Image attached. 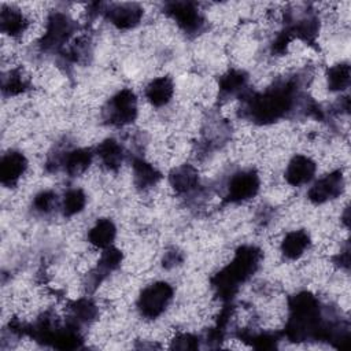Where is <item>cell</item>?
Here are the masks:
<instances>
[{"label": "cell", "mask_w": 351, "mask_h": 351, "mask_svg": "<svg viewBox=\"0 0 351 351\" xmlns=\"http://www.w3.org/2000/svg\"><path fill=\"white\" fill-rule=\"evenodd\" d=\"M262 252L255 245H243L236 252L228 266H225L214 278L213 287L222 300H230L259 267Z\"/></svg>", "instance_id": "1"}, {"label": "cell", "mask_w": 351, "mask_h": 351, "mask_svg": "<svg viewBox=\"0 0 351 351\" xmlns=\"http://www.w3.org/2000/svg\"><path fill=\"white\" fill-rule=\"evenodd\" d=\"M296 86L292 81H284L247 100V114L258 125H269L282 118L293 104Z\"/></svg>", "instance_id": "2"}, {"label": "cell", "mask_w": 351, "mask_h": 351, "mask_svg": "<svg viewBox=\"0 0 351 351\" xmlns=\"http://www.w3.org/2000/svg\"><path fill=\"white\" fill-rule=\"evenodd\" d=\"M174 296L173 287L166 281H155L143 288L137 298V310L141 317L155 319L170 306Z\"/></svg>", "instance_id": "3"}, {"label": "cell", "mask_w": 351, "mask_h": 351, "mask_svg": "<svg viewBox=\"0 0 351 351\" xmlns=\"http://www.w3.org/2000/svg\"><path fill=\"white\" fill-rule=\"evenodd\" d=\"M103 115L104 119L114 126H126L134 122L138 115V101L136 93L129 88L118 90L107 101Z\"/></svg>", "instance_id": "4"}, {"label": "cell", "mask_w": 351, "mask_h": 351, "mask_svg": "<svg viewBox=\"0 0 351 351\" xmlns=\"http://www.w3.org/2000/svg\"><path fill=\"white\" fill-rule=\"evenodd\" d=\"M74 30L75 23L67 14L53 11L47 18L44 33L40 38V47L44 51H58L69 41Z\"/></svg>", "instance_id": "5"}, {"label": "cell", "mask_w": 351, "mask_h": 351, "mask_svg": "<svg viewBox=\"0 0 351 351\" xmlns=\"http://www.w3.org/2000/svg\"><path fill=\"white\" fill-rule=\"evenodd\" d=\"M261 189V176L256 170H240L230 176L226 184V202L244 203L258 195Z\"/></svg>", "instance_id": "6"}, {"label": "cell", "mask_w": 351, "mask_h": 351, "mask_svg": "<svg viewBox=\"0 0 351 351\" xmlns=\"http://www.w3.org/2000/svg\"><path fill=\"white\" fill-rule=\"evenodd\" d=\"M177 26L188 34H197L204 29L206 19L197 5L189 1H174L166 4L165 11Z\"/></svg>", "instance_id": "7"}, {"label": "cell", "mask_w": 351, "mask_h": 351, "mask_svg": "<svg viewBox=\"0 0 351 351\" xmlns=\"http://www.w3.org/2000/svg\"><path fill=\"white\" fill-rule=\"evenodd\" d=\"M346 186L341 170H333L317 180L308 189L307 197L313 204H324L339 197Z\"/></svg>", "instance_id": "8"}, {"label": "cell", "mask_w": 351, "mask_h": 351, "mask_svg": "<svg viewBox=\"0 0 351 351\" xmlns=\"http://www.w3.org/2000/svg\"><path fill=\"white\" fill-rule=\"evenodd\" d=\"M106 19L119 30L136 27L144 15V10L137 3H117L103 8Z\"/></svg>", "instance_id": "9"}, {"label": "cell", "mask_w": 351, "mask_h": 351, "mask_svg": "<svg viewBox=\"0 0 351 351\" xmlns=\"http://www.w3.org/2000/svg\"><path fill=\"white\" fill-rule=\"evenodd\" d=\"M317 171V163L313 158L302 154L293 155L285 167L284 178L291 186H302L308 184Z\"/></svg>", "instance_id": "10"}, {"label": "cell", "mask_w": 351, "mask_h": 351, "mask_svg": "<svg viewBox=\"0 0 351 351\" xmlns=\"http://www.w3.org/2000/svg\"><path fill=\"white\" fill-rule=\"evenodd\" d=\"M29 167L27 158L23 152L10 149L1 156L0 162V180L4 186H14L25 176Z\"/></svg>", "instance_id": "11"}, {"label": "cell", "mask_w": 351, "mask_h": 351, "mask_svg": "<svg viewBox=\"0 0 351 351\" xmlns=\"http://www.w3.org/2000/svg\"><path fill=\"white\" fill-rule=\"evenodd\" d=\"M29 19L18 7L3 5L0 11V30L10 38L23 36L29 29Z\"/></svg>", "instance_id": "12"}, {"label": "cell", "mask_w": 351, "mask_h": 351, "mask_svg": "<svg viewBox=\"0 0 351 351\" xmlns=\"http://www.w3.org/2000/svg\"><path fill=\"white\" fill-rule=\"evenodd\" d=\"M93 158L95 151L90 148H74L66 151L60 158H58V163L70 177H77L89 169Z\"/></svg>", "instance_id": "13"}, {"label": "cell", "mask_w": 351, "mask_h": 351, "mask_svg": "<svg viewBox=\"0 0 351 351\" xmlns=\"http://www.w3.org/2000/svg\"><path fill=\"white\" fill-rule=\"evenodd\" d=\"M174 82L170 77L162 75L151 80L144 88V96L147 101L156 108L167 106L174 96Z\"/></svg>", "instance_id": "14"}, {"label": "cell", "mask_w": 351, "mask_h": 351, "mask_svg": "<svg viewBox=\"0 0 351 351\" xmlns=\"http://www.w3.org/2000/svg\"><path fill=\"white\" fill-rule=\"evenodd\" d=\"M310 244L311 240L306 230H291L281 240L280 251L285 259L298 261L307 252Z\"/></svg>", "instance_id": "15"}, {"label": "cell", "mask_w": 351, "mask_h": 351, "mask_svg": "<svg viewBox=\"0 0 351 351\" xmlns=\"http://www.w3.org/2000/svg\"><path fill=\"white\" fill-rule=\"evenodd\" d=\"M133 184L141 191L154 188L162 178V173L148 160L143 158H134L132 163Z\"/></svg>", "instance_id": "16"}, {"label": "cell", "mask_w": 351, "mask_h": 351, "mask_svg": "<svg viewBox=\"0 0 351 351\" xmlns=\"http://www.w3.org/2000/svg\"><path fill=\"white\" fill-rule=\"evenodd\" d=\"M169 182L176 193H189L199 185V173L192 165H180L170 171Z\"/></svg>", "instance_id": "17"}, {"label": "cell", "mask_w": 351, "mask_h": 351, "mask_svg": "<svg viewBox=\"0 0 351 351\" xmlns=\"http://www.w3.org/2000/svg\"><path fill=\"white\" fill-rule=\"evenodd\" d=\"M95 155L99 158L100 163L106 169L115 171L123 163L125 151H123V147L121 145V143L117 141L115 138H106L97 144V147L95 149Z\"/></svg>", "instance_id": "18"}, {"label": "cell", "mask_w": 351, "mask_h": 351, "mask_svg": "<svg viewBox=\"0 0 351 351\" xmlns=\"http://www.w3.org/2000/svg\"><path fill=\"white\" fill-rule=\"evenodd\" d=\"M117 237V226L110 218L97 219L88 232V243L97 248L106 250L112 247Z\"/></svg>", "instance_id": "19"}, {"label": "cell", "mask_w": 351, "mask_h": 351, "mask_svg": "<svg viewBox=\"0 0 351 351\" xmlns=\"http://www.w3.org/2000/svg\"><path fill=\"white\" fill-rule=\"evenodd\" d=\"M71 322L75 325L90 324L97 318L99 308L96 303L89 298H80L69 304Z\"/></svg>", "instance_id": "20"}, {"label": "cell", "mask_w": 351, "mask_h": 351, "mask_svg": "<svg viewBox=\"0 0 351 351\" xmlns=\"http://www.w3.org/2000/svg\"><path fill=\"white\" fill-rule=\"evenodd\" d=\"M247 74L243 70H229L219 78V95L225 99L240 95L247 86Z\"/></svg>", "instance_id": "21"}, {"label": "cell", "mask_w": 351, "mask_h": 351, "mask_svg": "<svg viewBox=\"0 0 351 351\" xmlns=\"http://www.w3.org/2000/svg\"><path fill=\"white\" fill-rule=\"evenodd\" d=\"M59 206L63 217H67V218L74 217L85 208L86 195L81 188H71L64 192Z\"/></svg>", "instance_id": "22"}, {"label": "cell", "mask_w": 351, "mask_h": 351, "mask_svg": "<svg viewBox=\"0 0 351 351\" xmlns=\"http://www.w3.org/2000/svg\"><path fill=\"white\" fill-rule=\"evenodd\" d=\"M350 66L348 63H337L326 71V85L332 92H343L350 86Z\"/></svg>", "instance_id": "23"}, {"label": "cell", "mask_w": 351, "mask_h": 351, "mask_svg": "<svg viewBox=\"0 0 351 351\" xmlns=\"http://www.w3.org/2000/svg\"><path fill=\"white\" fill-rule=\"evenodd\" d=\"M29 88V81L26 77L22 74L21 70H11L8 77L4 78L3 81V92L4 95H19L23 93Z\"/></svg>", "instance_id": "24"}, {"label": "cell", "mask_w": 351, "mask_h": 351, "mask_svg": "<svg viewBox=\"0 0 351 351\" xmlns=\"http://www.w3.org/2000/svg\"><path fill=\"white\" fill-rule=\"evenodd\" d=\"M33 210L38 214H49L52 213L58 206V196L53 191H41L38 192L33 199Z\"/></svg>", "instance_id": "25"}, {"label": "cell", "mask_w": 351, "mask_h": 351, "mask_svg": "<svg viewBox=\"0 0 351 351\" xmlns=\"http://www.w3.org/2000/svg\"><path fill=\"white\" fill-rule=\"evenodd\" d=\"M199 339L192 333H178L171 340V348L195 350L199 347Z\"/></svg>", "instance_id": "26"}, {"label": "cell", "mask_w": 351, "mask_h": 351, "mask_svg": "<svg viewBox=\"0 0 351 351\" xmlns=\"http://www.w3.org/2000/svg\"><path fill=\"white\" fill-rule=\"evenodd\" d=\"M335 263H336L339 267L348 269V265H350V248H348V245H346V247L335 256Z\"/></svg>", "instance_id": "27"}, {"label": "cell", "mask_w": 351, "mask_h": 351, "mask_svg": "<svg viewBox=\"0 0 351 351\" xmlns=\"http://www.w3.org/2000/svg\"><path fill=\"white\" fill-rule=\"evenodd\" d=\"M180 262H181V256H180V252H177L176 250H171L165 254V258H163L165 267H174Z\"/></svg>", "instance_id": "28"}]
</instances>
